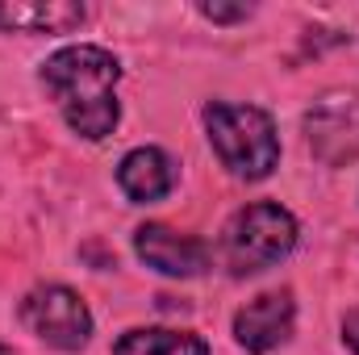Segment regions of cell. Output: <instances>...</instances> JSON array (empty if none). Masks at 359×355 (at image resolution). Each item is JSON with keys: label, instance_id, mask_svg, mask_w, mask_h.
Returning a JSON list of instances; mask_svg holds the SVG:
<instances>
[{"label": "cell", "instance_id": "obj_1", "mask_svg": "<svg viewBox=\"0 0 359 355\" xmlns=\"http://www.w3.org/2000/svg\"><path fill=\"white\" fill-rule=\"evenodd\" d=\"M117 80L121 63L104 46H63L42 63V88L59 105L63 121L88 142H100L117 130Z\"/></svg>", "mask_w": 359, "mask_h": 355}, {"label": "cell", "instance_id": "obj_2", "mask_svg": "<svg viewBox=\"0 0 359 355\" xmlns=\"http://www.w3.org/2000/svg\"><path fill=\"white\" fill-rule=\"evenodd\" d=\"M205 130L222 168L238 180H268L280 163L276 121L259 105H205Z\"/></svg>", "mask_w": 359, "mask_h": 355}, {"label": "cell", "instance_id": "obj_3", "mask_svg": "<svg viewBox=\"0 0 359 355\" xmlns=\"http://www.w3.org/2000/svg\"><path fill=\"white\" fill-rule=\"evenodd\" d=\"M292 247H297V217L271 201L238 209L222 230V264L230 267V276H255L292 255Z\"/></svg>", "mask_w": 359, "mask_h": 355}, {"label": "cell", "instance_id": "obj_4", "mask_svg": "<svg viewBox=\"0 0 359 355\" xmlns=\"http://www.w3.org/2000/svg\"><path fill=\"white\" fill-rule=\"evenodd\" d=\"M21 322L29 335H38L46 347L59 351H80L92 339V314L84 297L67 284H38L21 301Z\"/></svg>", "mask_w": 359, "mask_h": 355}, {"label": "cell", "instance_id": "obj_5", "mask_svg": "<svg viewBox=\"0 0 359 355\" xmlns=\"http://www.w3.org/2000/svg\"><path fill=\"white\" fill-rule=\"evenodd\" d=\"M134 251L138 260L163 276H176V280H192L209 267V247L196 239V234H180L163 222H147L138 226L134 234Z\"/></svg>", "mask_w": 359, "mask_h": 355}, {"label": "cell", "instance_id": "obj_6", "mask_svg": "<svg viewBox=\"0 0 359 355\" xmlns=\"http://www.w3.org/2000/svg\"><path fill=\"white\" fill-rule=\"evenodd\" d=\"M292 322H297V301L288 288H271L264 297L247 301L238 314H234V339L238 347L251 355H264L280 343H288L292 335Z\"/></svg>", "mask_w": 359, "mask_h": 355}, {"label": "cell", "instance_id": "obj_7", "mask_svg": "<svg viewBox=\"0 0 359 355\" xmlns=\"http://www.w3.org/2000/svg\"><path fill=\"white\" fill-rule=\"evenodd\" d=\"M117 184H121V192H126L134 205L163 201V196L176 188V163H172V155L159 151V147H138V151H130V155L117 163Z\"/></svg>", "mask_w": 359, "mask_h": 355}, {"label": "cell", "instance_id": "obj_8", "mask_svg": "<svg viewBox=\"0 0 359 355\" xmlns=\"http://www.w3.org/2000/svg\"><path fill=\"white\" fill-rule=\"evenodd\" d=\"M84 4L72 0H4L0 29L4 34H72L84 25Z\"/></svg>", "mask_w": 359, "mask_h": 355}, {"label": "cell", "instance_id": "obj_9", "mask_svg": "<svg viewBox=\"0 0 359 355\" xmlns=\"http://www.w3.org/2000/svg\"><path fill=\"white\" fill-rule=\"evenodd\" d=\"M113 355H209V343L192 330H168V326H142L126 330Z\"/></svg>", "mask_w": 359, "mask_h": 355}, {"label": "cell", "instance_id": "obj_10", "mask_svg": "<svg viewBox=\"0 0 359 355\" xmlns=\"http://www.w3.org/2000/svg\"><path fill=\"white\" fill-rule=\"evenodd\" d=\"M201 13H205L209 21H247V17H251L247 4H234V8H226V4H201Z\"/></svg>", "mask_w": 359, "mask_h": 355}, {"label": "cell", "instance_id": "obj_11", "mask_svg": "<svg viewBox=\"0 0 359 355\" xmlns=\"http://www.w3.org/2000/svg\"><path fill=\"white\" fill-rule=\"evenodd\" d=\"M343 343L359 355V305L355 309H347V318H343Z\"/></svg>", "mask_w": 359, "mask_h": 355}]
</instances>
